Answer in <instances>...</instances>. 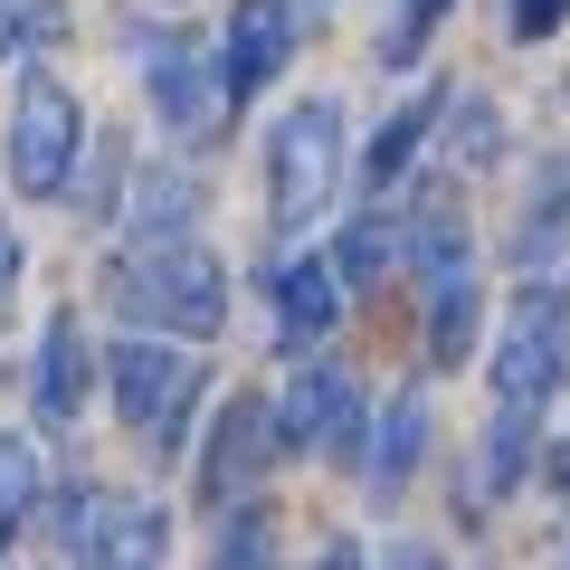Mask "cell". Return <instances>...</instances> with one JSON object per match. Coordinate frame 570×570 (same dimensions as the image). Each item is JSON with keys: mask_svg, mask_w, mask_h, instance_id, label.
I'll return each instance as SVG.
<instances>
[{"mask_svg": "<svg viewBox=\"0 0 570 570\" xmlns=\"http://www.w3.org/2000/svg\"><path fill=\"white\" fill-rule=\"evenodd\" d=\"M105 305L163 343H209L228 324V276L200 238H142L105 266Z\"/></svg>", "mask_w": 570, "mask_h": 570, "instance_id": "1", "label": "cell"}, {"mask_svg": "<svg viewBox=\"0 0 570 570\" xmlns=\"http://www.w3.org/2000/svg\"><path fill=\"white\" fill-rule=\"evenodd\" d=\"M333 190H343V115H333V96H305L266 142V219H276V238L314 228L333 209Z\"/></svg>", "mask_w": 570, "mask_h": 570, "instance_id": "2", "label": "cell"}, {"mask_svg": "<svg viewBox=\"0 0 570 570\" xmlns=\"http://www.w3.org/2000/svg\"><path fill=\"white\" fill-rule=\"evenodd\" d=\"M570 381V285L532 276L494 333V409H542Z\"/></svg>", "mask_w": 570, "mask_h": 570, "instance_id": "3", "label": "cell"}, {"mask_svg": "<svg viewBox=\"0 0 570 570\" xmlns=\"http://www.w3.org/2000/svg\"><path fill=\"white\" fill-rule=\"evenodd\" d=\"M105 381H115V409L153 438V448H181L190 409H200V362H190L181 343H163V333H124L115 352H105Z\"/></svg>", "mask_w": 570, "mask_h": 570, "instance_id": "4", "label": "cell"}, {"mask_svg": "<svg viewBox=\"0 0 570 570\" xmlns=\"http://www.w3.org/2000/svg\"><path fill=\"white\" fill-rule=\"evenodd\" d=\"M77 153H86V115L58 77H20V105H10V181L29 200H58L77 181Z\"/></svg>", "mask_w": 570, "mask_h": 570, "instance_id": "5", "label": "cell"}, {"mask_svg": "<svg viewBox=\"0 0 570 570\" xmlns=\"http://www.w3.org/2000/svg\"><path fill=\"white\" fill-rule=\"evenodd\" d=\"M134 58H142V86H153V105H163V124L181 142H209L228 124L238 96H228V67L200 58V39H181V29H142Z\"/></svg>", "mask_w": 570, "mask_h": 570, "instance_id": "6", "label": "cell"}, {"mask_svg": "<svg viewBox=\"0 0 570 570\" xmlns=\"http://www.w3.org/2000/svg\"><path fill=\"white\" fill-rule=\"evenodd\" d=\"M276 438L285 448H324V456H362V381L333 362H305L295 381L276 390Z\"/></svg>", "mask_w": 570, "mask_h": 570, "instance_id": "7", "label": "cell"}, {"mask_svg": "<svg viewBox=\"0 0 570 570\" xmlns=\"http://www.w3.org/2000/svg\"><path fill=\"white\" fill-rule=\"evenodd\" d=\"M266 305H276V343L285 352H314L343 314V276L333 257H266Z\"/></svg>", "mask_w": 570, "mask_h": 570, "instance_id": "8", "label": "cell"}, {"mask_svg": "<svg viewBox=\"0 0 570 570\" xmlns=\"http://www.w3.org/2000/svg\"><path fill=\"white\" fill-rule=\"evenodd\" d=\"M285 58H295V10H285V0H238V10H228V58H219L228 96H257Z\"/></svg>", "mask_w": 570, "mask_h": 570, "instance_id": "9", "label": "cell"}, {"mask_svg": "<svg viewBox=\"0 0 570 570\" xmlns=\"http://www.w3.org/2000/svg\"><path fill=\"white\" fill-rule=\"evenodd\" d=\"M409 266H419L428 295H456V285H475V238H466V209H456L448 190H428L419 219H409Z\"/></svg>", "mask_w": 570, "mask_h": 570, "instance_id": "10", "label": "cell"}, {"mask_svg": "<svg viewBox=\"0 0 570 570\" xmlns=\"http://www.w3.org/2000/svg\"><path fill=\"white\" fill-rule=\"evenodd\" d=\"M285 438H276V409L266 400H228L219 409V438H209V456H200V494H238L247 475H257V456H276Z\"/></svg>", "mask_w": 570, "mask_h": 570, "instance_id": "11", "label": "cell"}, {"mask_svg": "<svg viewBox=\"0 0 570 570\" xmlns=\"http://www.w3.org/2000/svg\"><path fill=\"white\" fill-rule=\"evenodd\" d=\"M29 409H39L48 428H67L86 409V333H77V314H48L39 362H29Z\"/></svg>", "mask_w": 570, "mask_h": 570, "instance_id": "12", "label": "cell"}, {"mask_svg": "<svg viewBox=\"0 0 570 570\" xmlns=\"http://www.w3.org/2000/svg\"><path fill=\"white\" fill-rule=\"evenodd\" d=\"M419 448H428V381H409L400 400H390L381 438H371V494H381V504L419 475Z\"/></svg>", "mask_w": 570, "mask_h": 570, "instance_id": "13", "label": "cell"}, {"mask_svg": "<svg viewBox=\"0 0 570 570\" xmlns=\"http://www.w3.org/2000/svg\"><path fill=\"white\" fill-rule=\"evenodd\" d=\"M190 219H200V181L190 171H142L134 181V200H124V228H134V247L142 238H190Z\"/></svg>", "mask_w": 570, "mask_h": 570, "instance_id": "14", "label": "cell"}, {"mask_svg": "<svg viewBox=\"0 0 570 570\" xmlns=\"http://www.w3.org/2000/svg\"><path fill=\"white\" fill-rule=\"evenodd\" d=\"M561 228H570V171L542 163L532 171V209H523V228H513V266L551 276V266H561Z\"/></svg>", "mask_w": 570, "mask_h": 570, "instance_id": "15", "label": "cell"}, {"mask_svg": "<svg viewBox=\"0 0 570 570\" xmlns=\"http://www.w3.org/2000/svg\"><path fill=\"white\" fill-rule=\"evenodd\" d=\"M163 551H171V523H163V504H124L115 494V513H105V542H96V561L86 570H163Z\"/></svg>", "mask_w": 570, "mask_h": 570, "instance_id": "16", "label": "cell"}, {"mask_svg": "<svg viewBox=\"0 0 570 570\" xmlns=\"http://www.w3.org/2000/svg\"><path fill=\"white\" fill-rule=\"evenodd\" d=\"M428 134H438V86H428V96H409L400 115H390L381 134H371V153H362V181H371V190H390L409 163H419V142H428Z\"/></svg>", "mask_w": 570, "mask_h": 570, "instance_id": "17", "label": "cell"}, {"mask_svg": "<svg viewBox=\"0 0 570 570\" xmlns=\"http://www.w3.org/2000/svg\"><path fill=\"white\" fill-rule=\"evenodd\" d=\"M532 419H542V409H494L485 456H475V494H513V485H523V466H532Z\"/></svg>", "mask_w": 570, "mask_h": 570, "instance_id": "18", "label": "cell"}, {"mask_svg": "<svg viewBox=\"0 0 570 570\" xmlns=\"http://www.w3.org/2000/svg\"><path fill=\"white\" fill-rule=\"evenodd\" d=\"M475 324H485V295L475 285H456V295H428V362L456 371L475 352Z\"/></svg>", "mask_w": 570, "mask_h": 570, "instance_id": "19", "label": "cell"}, {"mask_svg": "<svg viewBox=\"0 0 570 570\" xmlns=\"http://www.w3.org/2000/svg\"><path fill=\"white\" fill-rule=\"evenodd\" d=\"M29 513H39V456H29V438H10V428H0V551L20 542Z\"/></svg>", "mask_w": 570, "mask_h": 570, "instance_id": "20", "label": "cell"}, {"mask_svg": "<svg viewBox=\"0 0 570 570\" xmlns=\"http://www.w3.org/2000/svg\"><path fill=\"white\" fill-rule=\"evenodd\" d=\"M381 266H390V219H381V209H362V219L343 228V247H333V276L362 295V285H381Z\"/></svg>", "mask_w": 570, "mask_h": 570, "instance_id": "21", "label": "cell"}, {"mask_svg": "<svg viewBox=\"0 0 570 570\" xmlns=\"http://www.w3.org/2000/svg\"><path fill=\"white\" fill-rule=\"evenodd\" d=\"M219 570H276V513H266V504H228Z\"/></svg>", "mask_w": 570, "mask_h": 570, "instance_id": "22", "label": "cell"}, {"mask_svg": "<svg viewBox=\"0 0 570 570\" xmlns=\"http://www.w3.org/2000/svg\"><path fill=\"white\" fill-rule=\"evenodd\" d=\"M39 39H58V0H0V58H29Z\"/></svg>", "mask_w": 570, "mask_h": 570, "instance_id": "23", "label": "cell"}, {"mask_svg": "<svg viewBox=\"0 0 570 570\" xmlns=\"http://www.w3.org/2000/svg\"><path fill=\"white\" fill-rule=\"evenodd\" d=\"M438 20H448V0H400V20H390L381 58H390V67H409V58H419V39H428Z\"/></svg>", "mask_w": 570, "mask_h": 570, "instance_id": "24", "label": "cell"}, {"mask_svg": "<svg viewBox=\"0 0 570 570\" xmlns=\"http://www.w3.org/2000/svg\"><path fill=\"white\" fill-rule=\"evenodd\" d=\"M456 163H494V115H485V105H456Z\"/></svg>", "mask_w": 570, "mask_h": 570, "instance_id": "25", "label": "cell"}, {"mask_svg": "<svg viewBox=\"0 0 570 570\" xmlns=\"http://www.w3.org/2000/svg\"><path fill=\"white\" fill-rule=\"evenodd\" d=\"M504 10H513V39H551L570 20V0H504Z\"/></svg>", "mask_w": 570, "mask_h": 570, "instance_id": "26", "label": "cell"}, {"mask_svg": "<svg viewBox=\"0 0 570 570\" xmlns=\"http://www.w3.org/2000/svg\"><path fill=\"white\" fill-rule=\"evenodd\" d=\"M10 295H20V228L0 219V314H10Z\"/></svg>", "mask_w": 570, "mask_h": 570, "instance_id": "27", "label": "cell"}, {"mask_svg": "<svg viewBox=\"0 0 570 570\" xmlns=\"http://www.w3.org/2000/svg\"><path fill=\"white\" fill-rule=\"evenodd\" d=\"M551 494H561V504H570V438H561V448H551Z\"/></svg>", "mask_w": 570, "mask_h": 570, "instance_id": "28", "label": "cell"}, {"mask_svg": "<svg viewBox=\"0 0 570 570\" xmlns=\"http://www.w3.org/2000/svg\"><path fill=\"white\" fill-rule=\"evenodd\" d=\"M324 570H362V551H352V542H333V551H324Z\"/></svg>", "mask_w": 570, "mask_h": 570, "instance_id": "29", "label": "cell"}, {"mask_svg": "<svg viewBox=\"0 0 570 570\" xmlns=\"http://www.w3.org/2000/svg\"><path fill=\"white\" fill-rule=\"evenodd\" d=\"M400 570H448V561H438V551H400Z\"/></svg>", "mask_w": 570, "mask_h": 570, "instance_id": "30", "label": "cell"}]
</instances>
